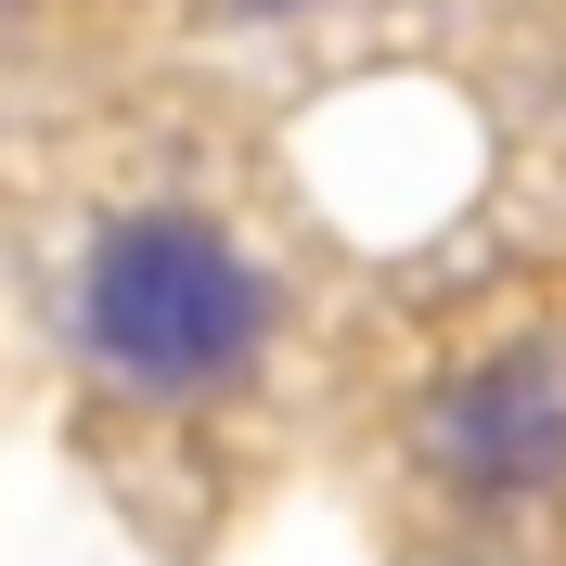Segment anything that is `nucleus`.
I'll return each mask as SVG.
<instances>
[{
    "label": "nucleus",
    "mask_w": 566,
    "mask_h": 566,
    "mask_svg": "<svg viewBox=\"0 0 566 566\" xmlns=\"http://www.w3.org/2000/svg\"><path fill=\"white\" fill-rule=\"evenodd\" d=\"M283 335V296L219 219L193 207H129L91 232L77 271V360L116 399H219L245 387Z\"/></svg>",
    "instance_id": "f257e3e1"
},
{
    "label": "nucleus",
    "mask_w": 566,
    "mask_h": 566,
    "mask_svg": "<svg viewBox=\"0 0 566 566\" xmlns=\"http://www.w3.org/2000/svg\"><path fill=\"white\" fill-rule=\"evenodd\" d=\"M245 13H310V0H245Z\"/></svg>",
    "instance_id": "7ed1b4c3"
},
{
    "label": "nucleus",
    "mask_w": 566,
    "mask_h": 566,
    "mask_svg": "<svg viewBox=\"0 0 566 566\" xmlns=\"http://www.w3.org/2000/svg\"><path fill=\"white\" fill-rule=\"evenodd\" d=\"M424 463H438L463 502H490V515L566 490V360L554 348H502V360H476L463 387H438Z\"/></svg>",
    "instance_id": "f03ea898"
}]
</instances>
